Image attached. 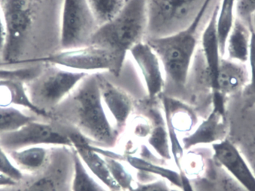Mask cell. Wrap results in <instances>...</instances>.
I'll list each match as a JSON object with an SVG mask.
<instances>
[{"label": "cell", "instance_id": "cell-25", "mask_svg": "<svg viewBox=\"0 0 255 191\" xmlns=\"http://www.w3.org/2000/svg\"><path fill=\"white\" fill-rule=\"evenodd\" d=\"M148 142L151 148L162 159L169 160L172 157L170 140L166 124L156 120L148 137Z\"/></svg>", "mask_w": 255, "mask_h": 191}, {"label": "cell", "instance_id": "cell-24", "mask_svg": "<svg viewBox=\"0 0 255 191\" xmlns=\"http://www.w3.org/2000/svg\"><path fill=\"white\" fill-rule=\"evenodd\" d=\"M36 120H44L26 110L0 106V133L14 130L28 122Z\"/></svg>", "mask_w": 255, "mask_h": 191}, {"label": "cell", "instance_id": "cell-30", "mask_svg": "<svg viewBox=\"0 0 255 191\" xmlns=\"http://www.w3.org/2000/svg\"><path fill=\"white\" fill-rule=\"evenodd\" d=\"M248 61L250 63V79L248 85L244 90L247 96H255V31L253 29Z\"/></svg>", "mask_w": 255, "mask_h": 191}, {"label": "cell", "instance_id": "cell-1", "mask_svg": "<svg viewBox=\"0 0 255 191\" xmlns=\"http://www.w3.org/2000/svg\"><path fill=\"white\" fill-rule=\"evenodd\" d=\"M63 0H0L6 29L4 68L40 63L61 50Z\"/></svg>", "mask_w": 255, "mask_h": 191}, {"label": "cell", "instance_id": "cell-22", "mask_svg": "<svg viewBox=\"0 0 255 191\" xmlns=\"http://www.w3.org/2000/svg\"><path fill=\"white\" fill-rule=\"evenodd\" d=\"M237 1L238 0H221L218 4L217 27L223 57L226 54V42L236 19Z\"/></svg>", "mask_w": 255, "mask_h": 191}, {"label": "cell", "instance_id": "cell-37", "mask_svg": "<svg viewBox=\"0 0 255 191\" xmlns=\"http://www.w3.org/2000/svg\"><path fill=\"white\" fill-rule=\"evenodd\" d=\"M4 186H3V187H0V191H4Z\"/></svg>", "mask_w": 255, "mask_h": 191}, {"label": "cell", "instance_id": "cell-6", "mask_svg": "<svg viewBox=\"0 0 255 191\" xmlns=\"http://www.w3.org/2000/svg\"><path fill=\"white\" fill-rule=\"evenodd\" d=\"M207 0H147V39L160 38L187 28Z\"/></svg>", "mask_w": 255, "mask_h": 191}, {"label": "cell", "instance_id": "cell-26", "mask_svg": "<svg viewBox=\"0 0 255 191\" xmlns=\"http://www.w3.org/2000/svg\"><path fill=\"white\" fill-rule=\"evenodd\" d=\"M99 25L112 20L122 10L126 0H88Z\"/></svg>", "mask_w": 255, "mask_h": 191}, {"label": "cell", "instance_id": "cell-31", "mask_svg": "<svg viewBox=\"0 0 255 191\" xmlns=\"http://www.w3.org/2000/svg\"><path fill=\"white\" fill-rule=\"evenodd\" d=\"M255 12V0H238L236 16L251 28V18Z\"/></svg>", "mask_w": 255, "mask_h": 191}, {"label": "cell", "instance_id": "cell-15", "mask_svg": "<svg viewBox=\"0 0 255 191\" xmlns=\"http://www.w3.org/2000/svg\"><path fill=\"white\" fill-rule=\"evenodd\" d=\"M218 4L212 10L209 19L201 34V44L204 58L208 70V79L211 90L214 91L217 87V77L220 70L222 56L220 40L217 32V17Z\"/></svg>", "mask_w": 255, "mask_h": 191}, {"label": "cell", "instance_id": "cell-16", "mask_svg": "<svg viewBox=\"0 0 255 191\" xmlns=\"http://www.w3.org/2000/svg\"><path fill=\"white\" fill-rule=\"evenodd\" d=\"M226 114L213 109L211 114L188 136L183 138V147L189 150L201 144H212L226 139Z\"/></svg>", "mask_w": 255, "mask_h": 191}, {"label": "cell", "instance_id": "cell-33", "mask_svg": "<svg viewBox=\"0 0 255 191\" xmlns=\"http://www.w3.org/2000/svg\"><path fill=\"white\" fill-rule=\"evenodd\" d=\"M5 25H4V19H3L1 10H0V54H1V52H2L3 48H4V43H5Z\"/></svg>", "mask_w": 255, "mask_h": 191}, {"label": "cell", "instance_id": "cell-10", "mask_svg": "<svg viewBox=\"0 0 255 191\" xmlns=\"http://www.w3.org/2000/svg\"><path fill=\"white\" fill-rule=\"evenodd\" d=\"M0 144L6 152L33 146L73 147L67 132L43 120H32L14 130L0 133Z\"/></svg>", "mask_w": 255, "mask_h": 191}, {"label": "cell", "instance_id": "cell-21", "mask_svg": "<svg viewBox=\"0 0 255 191\" xmlns=\"http://www.w3.org/2000/svg\"><path fill=\"white\" fill-rule=\"evenodd\" d=\"M71 149L73 154V174L70 183V191H109L88 171L76 150L73 147Z\"/></svg>", "mask_w": 255, "mask_h": 191}, {"label": "cell", "instance_id": "cell-36", "mask_svg": "<svg viewBox=\"0 0 255 191\" xmlns=\"http://www.w3.org/2000/svg\"><path fill=\"white\" fill-rule=\"evenodd\" d=\"M0 68H4V67H2V61H1V54H0Z\"/></svg>", "mask_w": 255, "mask_h": 191}, {"label": "cell", "instance_id": "cell-13", "mask_svg": "<svg viewBox=\"0 0 255 191\" xmlns=\"http://www.w3.org/2000/svg\"><path fill=\"white\" fill-rule=\"evenodd\" d=\"M97 77L103 103L119 132L127 124L133 110V102L125 91L108 80L102 73H97Z\"/></svg>", "mask_w": 255, "mask_h": 191}, {"label": "cell", "instance_id": "cell-29", "mask_svg": "<svg viewBox=\"0 0 255 191\" xmlns=\"http://www.w3.org/2000/svg\"><path fill=\"white\" fill-rule=\"evenodd\" d=\"M0 174L17 182L22 178L23 173L19 171L10 160L8 155L0 144Z\"/></svg>", "mask_w": 255, "mask_h": 191}, {"label": "cell", "instance_id": "cell-5", "mask_svg": "<svg viewBox=\"0 0 255 191\" xmlns=\"http://www.w3.org/2000/svg\"><path fill=\"white\" fill-rule=\"evenodd\" d=\"M43 63L40 74L25 85L33 105L46 114L48 119V114L70 95L89 73Z\"/></svg>", "mask_w": 255, "mask_h": 191}, {"label": "cell", "instance_id": "cell-2", "mask_svg": "<svg viewBox=\"0 0 255 191\" xmlns=\"http://www.w3.org/2000/svg\"><path fill=\"white\" fill-rule=\"evenodd\" d=\"M46 121L73 126L88 142L113 147L118 131L103 103L97 73L89 74L61 104L48 114Z\"/></svg>", "mask_w": 255, "mask_h": 191}, {"label": "cell", "instance_id": "cell-19", "mask_svg": "<svg viewBox=\"0 0 255 191\" xmlns=\"http://www.w3.org/2000/svg\"><path fill=\"white\" fill-rule=\"evenodd\" d=\"M251 38V28L236 16L226 42V54L228 59L243 64L247 63L250 55Z\"/></svg>", "mask_w": 255, "mask_h": 191}, {"label": "cell", "instance_id": "cell-8", "mask_svg": "<svg viewBox=\"0 0 255 191\" xmlns=\"http://www.w3.org/2000/svg\"><path fill=\"white\" fill-rule=\"evenodd\" d=\"M126 57L109 49L90 44L58 51L41 62L50 63L89 74L106 71L118 76L122 71Z\"/></svg>", "mask_w": 255, "mask_h": 191}, {"label": "cell", "instance_id": "cell-34", "mask_svg": "<svg viewBox=\"0 0 255 191\" xmlns=\"http://www.w3.org/2000/svg\"><path fill=\"white\" fill-rule=\"evenodd\" d=\"M15 183H16V182L13 181L11 179L8 178V177H5L2 174H0V187L11 186V185L15 184Z\"/></svg>", "mask_w": 255, "mask_h": 191}, {"label": "cell", "instance_id": "cell-23", "mask_svg": "<svg viewBox=\"0 0 255 191\" xmlns=\"http://www.w3.org/2000/svg\"><path fill=\"white\" fill-rule=\"evenodd\" d=\"M127 163L139 172L150 174L160 177L162 180L169 182L176 188L181 189V174L172 169L159 166L153 162H148L146 159L136 156H127Z\"/></svg>", "mask_w": 255, "mask_h": 191}, {"label": "cell", "instance_id": "cell-3", "mask_svg": "<svg viewBox=\"0 0 255 191\" xmlns=\"http://www.w3.org/2000/svg\"><path fill=\"white\" fill-rule=\"evenodd\" d=\"M213 0H207L194 20L185 29L172 35L145 40L158 55L166 82L177 89L187 85L190 67L197 47L199 29Z\"/></svg>", "mask_w": 255, "mask_h": 191}, {"label": "cell", "instance_id": "cell-14", "mask_svg": "<svg viewBox=\"0 0 255 191\" xmlns=\"http://www.w3.org/2000/svg\"><path fill=\"white\" fill-rule=\"evenodd\" d=\"M165 123L169 132L171 148L178 150L181 147L176 136V132L191 131L197 122V117L193 110L181 101L169 96L162 97Z\"/></svg>", "mask_w": 255, "mask_h": 191}, {"label": "cell", "instance_id": "cell-18", "mask_svg": "<svg viewBox=\"0 0 255 191\" xmlns=\"http://www.w3.org/2000/svg\"><path fill=\"white\" fill-rule=\"evenodd\" d=\"M0 106L13 107L34 113L44 120L47 116L37 109L30 100L25 82L19 79H0Z\"/></svg>", "mask_w": 255, "mask_h": 191}, {"label": "cell", "instance_id": "cell-20", "mask_svg": "<svg viewBox=\"0 0 255 191\" xmlns=\"http://www.w3.org/2000/svg\"><path fill=\"white\" fill-rule=\"evenodd\" d=\"M50 147L33 146L6 153L19 171L22 173H33L44 166L49 158Z\"/></svg>", "mask_w": 255, "mask_h": 191}, {"label": "cell", "instance_id": "cell-38", "mask_svg": "<svg viewBox=\"0 0 255 191\" xmlns=\"http://www.w3.org/2000/svg\"><path fill=\"white\" fill-rule=\"evenodd\" d=\"M126 1H127V0H126Z\"/></svg>", "mask_w": 255, "mask_h": 191}, {"label": "cell", "instance_id": "cell-4", "mask_svg": "<svg viewBox=\"0 0 255 191\" xmlns=\"http://www.w3.org/2000/svg\"><path fill=\"white\" fill-rule=\"evenodd\" d=\"M147 22V0H127L115 18L99 27L90 44L127 56L133 46L144 41Z\"/></svg>", "mask_w": 255, "mask_h": 191}, {"label": "cell", "instance_id": "cell-28", "mask_svg": "<svg viewBox=\"0 0 255 191\" xmlns=\"http://www.w3.org/2000/svg\"><path fill=\"white\" fill-rule=\"evenodd\" d=\"M44 63L40 62L20 68H0V79H19L26 82L38 76Z\"/></svg>", "mask_w": 255, "mask_h": 191}, {"label": "cell", "instance_id": "cell-35", "mask_svg": "<svg viewBox=\"0 0 255 191\" xmlns=\"http://www.w3.org/2000/svg\"><path fill=\"white\" fill-rule=\"evenodd\" d=\"M251 28L255 31V12L251 18Z\"/></svg>", "mask_w": 255, "mask_h": 191}, {"label": "cell", "instance_id": "cell-7", "mask_svg": "<svg viewBox=\"0 0 255 191\" xmlns=\"http://www.w3.org/2000/svg\"><path fill=\"white\" fill-rule=\"evenodd\" d=\"M67 147H51L47 162L41 169L23 173L22 178L4 191H70L73 154Z\"/></svg>", "mask_w": 255, "mask_h": 191}, {"label": "cell", "instance_id": "cell-9", "mask_svg": "<svg viewBox=\"0 0 255 191\" xmlns=\"http://www.w3.org/2000/svg\"><path fill=\"white\" fill-rule=\"evenodd\" d=\"M99 27L88 0H63L61 50L88 46Z\"/></svg>", "mask_w": 255, "mask_h": 191}, {"label": "cell", "instance_id": "cell-32", "mask_svg": "<svg viewBox=\"0 0 255 191\" xmlns=\"http://www.w3.org/2000/svg\"><path fill=\"white\" fill-rule=\"evenodd\" d=\"M129 191H171L166 180H159L145 184L138 185Z\"/></svg>", "mask_w": 255, "mask_h": 191}, {"label": "cell", "instance_id": "cell-27", "mask_svg": "<svg viewBox=\"0 0 255 191\" xmlns=\"http://www.w3.org/2000/svg\"><path fill=\"white\" fill-rule=\"evenodd\" d=\"M97 149L106 159L111 174L119 187L121 188V191L132 190L136 185L135 184L134 180L130 172L128 171L127 167L124 166L122 162L118 160L117 158L110 156V154H109L107 152L100 150V149Z\"/></svg>", "mask_w": 255, "mask_h": 191}, {"label": "cell", "instance_id": "cell-11", "mask_svg": "<svg viewBox=\"0 0 255 191\" xmlns=\"http://www.w3.org/2000/svg\"><path fill=\"white\" fill-rule=\"evenodd\" d=\"M128 52L140 73L149 99L160 95L166 79L158 55L145 40L135 45Z\"/></svg>", "mask_w": 255, "mask_h": 191}, {"label": "cell", "instance_id": "cell-17", "mask_svg": "<svg viewBox=\"0 0 255 191\" xmlns=\"http://www.w3.org/2000/svg\"><path fill=\"white\" fill-rule=\"evenodd\" d=\"M250 74L247 67L243 63L222 58L217 77V87L212 93L220 92L223 95L245 89L249 83Z\"/></svg>", "mask_w": 255, "mask_h": 191}, {"label": "cell", "instance_id": "cell-12", "mask_svg": "<svg viewBox=\"0 0 255 191\" xmlns=\"http://www.w3.org/2000/svg\"><path fill=\"white\" fill-rule=\"evenodd\" d=\"M214 159L247 191H255V175L239 149L229 139L212 144Z\"/></svg>", "mask_w": 255, "mask_h": 191}]
</instances>
